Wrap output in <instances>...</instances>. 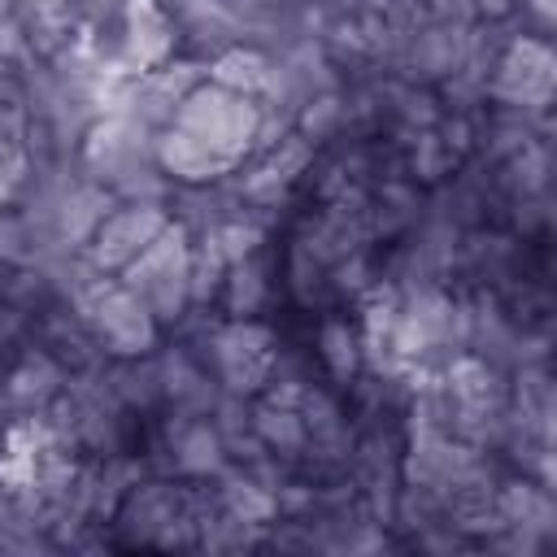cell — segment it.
Segmentation results:
<instances>
[{
    "label": "cell",
    "instance_id": "obj_1",
    "mask_svg": "<svg viewBox=\"0 0 557 557\" xmlns=\"http://www.w3.org/2000/svg\"><path fill=\"white\" fill-rule=\"evenodd\" d=\"M78 170L117 200H165L170 174L157 165V131L126 109H104L78 139Z\"/></svg>",
    "mask_w": 557,
    "mask_h": 557
},
{
    "label": "cell",
    "instance_id": "obj_2",
    "mask_svg": "<svg viewBox=\"0 0 557 557\" xmlns=\"http://www.w3.org/2000/svg\"><path fill=\"white\" fill-rule=\"evenodd\" d=\"M117 283L161 322V331L183 322L191 313V231L170 218L161 235L117 274Z\"/></svg>",
    "mask_w": 557,
    "mask_h": 557
},
{
    "label": "cell",
    "instance_id": "obj_3",
    "mask_svg": "<svg viewBox=\"0 0 557 557\" xmlns=\"http://www.w3.org/2000/svg\"><path fill=\"white\" fill-rule=\"evenodd\" d=\"M257 122H261V104L252 96H239L213 78H200L174 109V122L183 135H191L196 144H205L209 152L226 157L235 170L252 157V139H257Z\"/></svg>",
    "mask_w": 557,
    "mask_h": 557
},
{
    "label": "cell",
    "instance_id": "obj_4",
    "mask_svg": "<svg viewBox=\"0 0 557 557\" xmlns=\"http://www.w3.org/2000/svg\"><path fill=\"white\" fill-rule=\"evenodd\" d=\"M70 309L91 326L109 357H139L161 344V322L117 283V274H96L70 300Z\"/></svg>",
    "mask_w": 557,
    "mask_h": 557
},
{
    "label": "cell",
    "instance_id": "obj_5",
    "mask_svg": "<svg viewBox=\"0 0 557 557\" xmlns=\"http://www.w3.org/2000/svg\"><path fill=\"white\" fill-rule=\"evenodd\" d=\"M483 96H492L500 109L544 113L553 100V48L540 35H509L492 61Z\"/></svg>",
    "mask_w": 557,
    "mask_h": 557
},
{
    "label": "cell",
    "instance_id": "obj_6",
    "mask_svg": "<svg viewBox=\"0 0 557 557\" xmlns=\"http://www.w3.org/2000/svg\"><path fill=\"white\" fill-rule=\"evenodd\" d=\"M165 222H170L165 200H117L78 252L96 274H122L161 235Z\"/></svg>",
    "mask_w": 557,
    "mask_h": 557
},
{
    "label": "cell",
    "instance_id": "obj_7",
    "mask_svg": "<svg viewBox=\"0 0 557 557\" xmlns=\"http://www.w3.org/2000/svg\"><path fill=\"white\" fill-rule=\"evenodd\" d=\"M157 453H170V474H178V479H218L231 466V453H226L218 426L209 418H187L174 409L161 426Z\"/></svg>",
    "mask_w": 557,
    "mask_h": 557
},
{
    "label": "cell",
    "instance_id": "obj_8",
    "mask_svg": "<svg viewBox=\"0 0 557 557\" xmlns=\"http://www.w3.org/2000/svg\"><path fill=\"white\" fill-rule=\"evenodd\" d=\"M65 366H57L39 344H26L4 370H0V400L13 418H39L61 392H65Z\"/></svg>",
    "mask_w": 557,
    "mask_h": 557
},
{
    "label": "cell",
    "instance_id": "obj_9",
    "mask_svg": "<svg viewBox=\"0 0 557 557\" xmlns=\"http://www.w3.org/2000/svg\"><path fill=\"white\" fill-rule=\"evenodd\" d=\"M157 366H161V387H165V409L187 413V418H209L222 383L174 339V344H157Z\"/></svg>",
    "mask_w": 557,
    "mask_h": 557
},
{
    "label": "cell",
    "instance_id": "obj_10",
    "mask_svg": "<svg viewBox=\"0 0 557 557\" xmlns=\"http://www.w3.org/2000/svg\"><path fill=\"white\" fill-rule=\"evenodd\" d=\"M117 205V196L109 191V187H100V183H91L83 170L61 187V196H57V239L70 248V252H78L87 239H91V231L104 222V213Z\"/></svg>",
    "mask_w": 557,
    "mask_h": 557
},
{
    "label": "cell",
    "instance_id": "obj_11",
    "mask_svg": "<svg viewBox=\"0 0 557 557\" xmlns=\"http://www.w3.org/2000/svg\"><path fill=\"white\" fill-rule=\"evenodd\" d=\"M157 165L170 174L174 187H200V183H222L226 174H235V165L218 152H209L205 144H196L191 135H183L178 126H161L157 131Z\"/></svg>",
    "mask_w": 557,
    "mask_h": 557
},
{
    "label": "cell",
    "instance_id": "obj_12",
    "mask_svg": "<svg viewBox=\"0 0 557 557\" xmlns=\"http://www.w3.org/2000/svg\"><path fill=\"white\" fill-rule=\"evenodd\" d=\"M113 396L131 409V413H157L165 409V387H161V366H157V348L139 352V357H109L104 366Z\"/></svg>",
    "mask_w": 557,
    "mask_h": 557
},
{
    "label": "cell",
    "instance_id": "obj_13",
    "mask_svg": "<svg viewBox=\"0 0 557 557\" xmlns=\"http://www.w3.org/2000/svg\"><path fill=\"white\" fill-rule=\"evenodd\" d=\"M496 509L505 518V527H518L535 540H548L553 535V522H557V509H553V496L544 483H531L527 474L522 479H505L496 487Z\"/></svg>",
    "mask_w": 557,
    "mask_h": 557
},
{
    "label": "cell",
    "instance_id": "obj_14",
    "mask_svg": "<svg viewBox=\"0 0 557 557\" xmlns=\"http://www.w3.org/2000/svg\"><path fill=\"white\" fill-rule=\"evenodd\" d=\"M252 435L261 440V448L270 457L287 461V466H300L305 444H309L305 422H300V409L296 405H278V400H265V396L252 405Z\"/></svg>",
    "mask_w": 557,
    "mask_h": 557
},
{
    "label": "cell",
    "instance_id": "obj_15",
    "mask_svg": "<svg viewBox=\"0 0 557 557\" xmlns=\"http://www.w3.org/2000/svg\"><path fill=\"white\" fill-rule=\"evenodd\" d=\"M270 74H274V57L252 48V44H231L209 61V78L213 83H222V87H231L239 96H252V100L265 96Z\"/></svg>",
    "mask_w": 557,
    "mask_h": 557
},
{
    "label": "cell",
    "instance_id": "obj_16",
    "mask_svg": "<svg viewBox=\"0 0 557 557\" xmlns=\"http://www.w3.org/2000/svg\"><path fill=\"white\" fill-rule=\"evenodd\" d=\"M270 296V265H265V252H248L239 261L226 265V278H222V300H226V313L231 318H252Z\"/></svg>",
    "mask_w": 557,
    "mask_h": 557
},
{
    "label": "cell",
    "instance_id": "obj_17",
    "mask_svg": "<svg viewBox=\"0 0 557 557\" xmlns=\"http://www.w3.org/2000/svg\"><path fill=\"white\" fill-rule=\"evenodd\" d=\"M318 357H322V366H326V374L335 379V383H352L357 374H361V335L344 322V318H326L322 326H318Z\"/></svg>",
    "mask_w": 557,
    "mask_h": 557
},
{
    "label": "cell",
    "instance_id": "obj_18",
    "mask_svg": "<svg viewBox=\"0 0 557 557\" xmlns=\"http://www.w3.org/2000/svg\"><path fill=\"white\" fill-rule=\"evenodd\" d=\"M226 265L231 261L213 235H191V309H209L222 296Z\"/></svg>",
    "mask_w": 557,
    "mask_h": 557
},
{
    "label": "cell",
    "instance_id": "obj_19",
    "mask_svg": "<svg viewBox=\"0 0 557 557\" xmlns=\"http://www.w3.org/2000/svg\"><path fill=\"white\" fill-rule=\"evenodd\" d=\"M26 57H30V44L17 13H0V65H22Z\"/></svg>",
    "mask_w": 557,
    "mask_h": 557
},
{
    "label": "cell",
    "instance_id": "obj_20",
    "mask_svg": "<svg viewBox=\"0 0 557 557\" xmlns=\"http://www.w3.org/2000/svg\"><path fill=\"white\" fill-rule=\"evenodd\" d=\"M513 9H518V0H474L479 22H505Z\"/></svg>",
    "mask_w": 557,
    "mask_h": 557
},
{
    "label": "cell",
    "instance_id": "obj_21",
    "mask_svg": "<svg viewBox=\"0 0 557 557\" xmlns=\"http://www.w3.org/2000/svg\"><path fill=\"white\" fill-rule=\"evenodd\" d=\"M13 13H74V0H17Z\"/></svg>",
    "mask_w": 557,
    "mask_h": 557
},
{
    "label": "cell",
    "instance_id": "obj_22",
    "mask_svg": "<svg viewBox=\"0 0 557 557\" xmlns=\"http://www.w3.org/2000/svg\"><path fill=\"white\" fill-rule=\"evenodd\" d=\"M527 9H531V17L540 22V26H548L553 22V0H522Z\"/></svg>",
    "mask_w": 557,
    "mask_h": 557
},
{
    "label": "cell",
    "instance_id": "obj_23",
    "mask_svg": "<svg viewBox=\"0 0 557 557\" xmlns=\"http://www.w3.org/2000/svg\"><path fill=\"white\" fill-rule=\"evenodd\" d=\"M9 426H13V413L4 409V400H0V448H4V435H9Z\"/></svg>",
    "mask_w": 557,
    "mask_h": 557
}]
</instances>
